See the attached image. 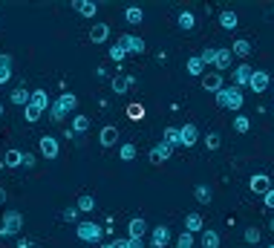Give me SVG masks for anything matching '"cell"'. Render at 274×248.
Listing matches in <instances>:
<instances>
[{"instance_id": "40", "label": "cell", "mask_w": 274, "mask_h": 248, "mask_svg": "<svg viewBox=\"0 0 274 248\" xmlns=\"http://www.w3.org/2000/svg\"><path fill=\"white\" fill-rule=\"evenodd\" d=\"M23 116H26V121H29V124H35V121H41V116H44V113H41L38 107L26 104V107H23Z\"/></svg>"}, {"instance_id": "20", "label": "cell", "mask_w": 274, "mask_h": 248, "mask_svg": "<svg viewBox=\"0 0 274 248\" xmlns=\"http://www.w3.org/2000/svg\"><path fill=\"white\" fill-rule=\"evenodd\" d=\"M251 52H254V44L251 41H245V38L234 41V47H231V55H237V58H248Z\"/></svg>"}, {"instance_id": "7", "label": "cell", "mask_w": 274, "mask_h": 248, "mask_svg": "<svg viewBox=\"0 0 274 248\" xmlns=\"http://www.w3.org/2000/svg\"><path fill=\"white\" fill-rule=\"evenodd\" d=\"M168 242H171V228L168 225H156L150 231V248H168Z\"/></svg>"}, {"instance_id": "43", "label": "cell", "mask_w": 274, "mask_h": 248, "mask_svg": "<svg viewBox=\"0 0 274 248\" xmlns=\"http://www.w3.org/2000/svg\"><path fill=\"white\" fill-rule=\"evenodd\" d=\"M176 248H194V234L182 231V234L176 236Z\"/></svg>"}, {"instance_id": "26", "label": "cell", "mask_w": 274, "mask_h": 248, "mask_svg": "<svg viewBox=\"0 0 274 248\" xmlns=\"http://www.w3.org/2000/svg\"><path fill=\"white\" fill-rule=\"evenodd\" d=\"M185 70H188V75H194V78H202V75H205V67H202V61H199V55H194V58H188V64H185Z\"/></svg>"}, {"instance_id": "14", "label": "cell", "mask_w": 274, "mask_h": 248, "mask_svg": "<svg viewBox=\"0 0 274 248\" xmlns=\"http://www.w3.org/2000/svg\"><path fill=\"white\" fill-rule=\"evenodd\" d=\"M219 26H222L225 32H234V29L240 26V18H237V12H234V9H222V12H219Z\"/></svg>"}, {"instance_id": "16", "label": "cell", "mask_w": 274, "mask_h": 248, "mask_svg": "<svg viewBox=\"0 0 274 248\" xmlns=\"http://www.w3.org/2000/svg\"><path fill=\"white\" fill-rule=\"evenodd\" d=\"M72 9H75L81 18H95V15H98V3H92V0H75Z\"/></svg>"}, {"instance_id": "49", "label": "cell", "mask_w": 274, "mask_h": 248, "mask_svg": "<svg viewBox=\"0 0 274 248\" xmlns=\"http://www.w3.org/2000/svg\"><path fill=\"white\" fill-rule=\"evenodd\" d=\"M115 248H127V236H118V239H113Z\"/></svg>"}, {"instance_id": "41", "label": "cell", "mask_w": 274, "mask_h": 248, "mask_svg": "<svg viewBox=\"0 0 274 248\" xmlns=\"http://www.w3.org/2000/svg\"><path fill=\"white\" fill-rule=\"evenodd\" d=\"M127 116H130V121H142V118H145V107L142 104H130L127 107Z\"/></svg>"}, {"instance_id": "10", "label": "cell", "mask_w": 274, "mask_h": 248, "mask_svg": "<svg viewBox=\"0 0 274 248\" xmlns=\"http://www.w3.org/2000/svg\"><path fill=\"white\" fill-rule=\"evenodd\" d=\"M171 156H173L171 144H165V142L153 144V147H150V165H162V162H168Z\"/></svg>"}, {"instance_id": "30", "label": "cell", "mask_w": 274, "mask_h": 248, "mask_svg": "<svg viewBox=\"0 0 274 248\" xmlns=\"http://www.w3.org/2000/svg\"><path fill=\"white\" fill-rule=\"evenodd\" d=\"M194 196H196V202H199V205H208V202L214 199V190L208 188V185H196V188H194Z\"/></svg>"}, {"instance_id": "47", "label": "cell", "mask_w": 274, "mask_h": 248, "mask_svg": "<svg viewBox=\"0 0 274 248\" xmlns=\"http://www.w3.org/2000/svg\"><path fill=\"white\" fill-rule=\"evenodd\" d=\"M263 205H265V208H271V211H274V188H271V190H268V193H265V196H263Z\"/></svg>"}, {"instance_id": "28", "label": "cell", "mask_w": 274, "mask_h": 248, "mask_svg": "<svg viewBox=\"0 0 274 248\" xmlns=\"http://www.w3.org/2000/svg\"><path fill=\"white\" fill-rule=\"evenodd\" d=\"M179 29H182V32H194V29H196L194 12H188V9H185V12H179Z\"/></svg>"}, {"instance_id": "57", "label": "cell", "mask_w": 274, "mask_h": 248, "mask_svg": "<svg viewBox=\"0 0 274 248\" xmlns=\"http://www.w3.org/2000/svg\"><path fill=\"white\" fill-rule=\"evenodd\" d=\"M271 113H274V104H271Z\"/></svg>"}, {"instance_id": "44", "label": "cell", "mask_w": 274, "mask_h": 248, "mask_svg": "<svg viewBox=\"0 0 274 248\" xmlns=\"http://www.w3.org/2000/svg\"><path fill=\"white\" fill-rule=\"evenodd\" d=\"M61 219L64 222H78V208H64L61 211Z\"/></svg>"}, {"instance_id": "25", "label": "cell", "mask_w": 274, "mask_h": 248, "mask_svg": "<svg viewBox=\"0 0 274 248\" xmlns=\"http://www.w3.org/2000/svg\"><path fill=\"white\" fill-rule=\"evenodd\" d=\"M12 81V55H0V84H9Z\"/></svg>"}, {"instance_id": "4", "label": "cell", "mask_w": 274, "mask_h": 248, "mask_svg": "<svg viewBox=\"0 0 274 248\" xmlns=\"http://www.w3.org/2000/svg\"><path fill=\"white\" fill-rule=\"evenodd\" d=\"M23 231V213L21 211H6L3 213V225H0V236H15Z\"/></svg>"}, {"instance_id": "48", "label": "cell", "mask_w": 274, "mask_h": 248, "mask_svg": "<svg viewBox=\"0 0 274 248\" xmlns=\"http://www.w3.org/2000/svg\"><path fill=\"white\" fill-rule=\"evenodd\" d=\"M127 248H145V239H133V236H127Z\"/></svg>"}, {"instance_id": "36", "label": "cell", "mask_w": 274, "mask_h": 248, "mask_svg": "<svg viewBox=\"0 0 274 248\" xmlns=\"http://www.w3.org/2000/svg\"><path fill=\"white\" fill-rule=\"evenodd\" d=\"M118 156H121V162H133V159H136V144L124 142L121 144V150H118Z\"/></svg>"}, {"instance_id": "51", "label": "cell", "mask_w": 274, "mask_h": 248, "mask_svg": "<svg viewBox=\"0 0 274 248\" xmlns=\"http://www.w3.org/2000/svg\"><path fill=\"white\" fill-rule=\"evenodd\" d=\"M98 248H115V245H113V242H101Z\"/></svg>"}, {"instance_id": "5", "label": "cell", "mask_w": 274, "mask_h": 248, "mask_svg": "<svg viewBox=\"0 0 274 248\" xmlns=\"http://www.w3.org/2000/svg\"><path fill=\"white\" fill-rule=\"evenodd\" d=\"M248 87H251V93H254V95L265 93V90L271 87V75H268L265 70H254V72H251V78H248Z\"/></svg>"}, {"instance_id": "29", "label": "cell", "mask_w": 274, "mask_h": 248, "mask_svg": "<svg viewBox=\"0 0 274 248\" xmlns=\"http://www.w3.org/2000/svg\"><path fill=\"white\" fill-rule=\"evenodd\" d=\"M75 208H78V213L95 211V196H92V193H81V196H78V205H75Z\"/></svg>"}, {"instance_id": "19", "label": "cell", "mask_w": 274, "mask_h": 248, "mask_svg": "<svg viewBox=\"0 0 274 248\" xmlns=\"http://www.w3.org/2000/svg\"><path fill=\"white\" fill-rule=\"evenodd\" d=\"M29 104H32V107H38L41 113H46V110L52 107V101H49L46 90H32V98H29Z\"/></svg>"}, {"instance_id": "9", "label": "cell", "mask_w": 274, "mask_h": 248, "mask_svg": "<svg viewBox=\"0 0 274 248\" xmlns=\"http://www.w3.org/2000/svg\"><path fill=\"white\" fill-rule=\"evenodd\" d=\"M118 44L124 47V52H133V55H142V52L148 49V47H145V41H142V38H139V35H130V32L118 38Z\"/></svg>"}, {"instance_id": "13", "label": "cell", "mask_w": 274, "mask_h": 248, "mask_svg": "<svg viewBox=\"0 0 274 248\" xmlns=\"http://www.w3.org/2000/svg\"><path fill=\"white\" fill-rule=\"evenodd\" d=\"M148 234V222L142 219V216H133L130 222H127V236H133V239H145Z\"/></svg>"}, {"instance_id": "39", "label": "cell", "mask_w": 274, "mask_h": 248, "mask_svg": "<svg viewBox=\"0 0 274 248\" xmlns=\"http://www.w3.org/2000/svg\"><path fill=\"white\" fill-rule=\"evenodd\" d=\"M260 236H263V234H260V228H254V225L242 231V239H245L248 245H257V242H260Z\"/></svg>"}, {"instance_id": "52", "label": "cell", "mask_w": 274, "mask_h": 248, "mask_svg": "<svg viewBox=\"0 0 274 248\" xmlns=\"http://www.w3.org/2000/svg\"><path fill=\"white\" fill-rule=\"evenodd\" d=\"M271 231H274V216H271Z\"/></svg>"}, {"instance_id": "56", "label": "cell", "mask_w": 274, "mask_h": 248, "mask_svg": "<svg viewBox=\"0 0 274 248\" xmlns=\"http://www.w3.org/2000/svg\"><path fill=\"white\" fill-rule=\"evenodd\" d=\"M271 18H274V9H271Z\"/></svg>"}, {"instance_id": "27", "label": "cell", "mask_w": 274, "mask_h": 248, "mask_svg": "<svg viewBox=\"0 0 274 248\" xmlns=\"http://www.w3.org/2000/svg\"><path fill=\"white\" fill-rule=\"evenodd\" d=\"M87 130H90V116H84V113L72 116V133L81 136V133H87Z\"/></svg>"}, {"instance_id": "6", "label": "cell", "mask_w": 274, "mask_h": 248, "mask_svg": "<svg viewBox=\"0 0 274 248\" xmlns=\"http://www.w3.org/2000/svg\"><path fill=\"white\" fill-rule=\"evenodd\" d=\"M38 150H41L44 159H58V153H61L55 136H41V139H38Z\"/></svg>"}, {"instance_id": "23", "label": "cell", "mask_w": 274, "mask_h": 248, "mask_svg": "<svg viewBox=\"0 0 274 248\" xmlns=\"http://www.w3.org/2000/svg\"><path fill=\"white\" fill-rule=\"evenodd\" d=\"M231 58H234V55H231V49L217 47V61H214V67H217L219 72H225V70L231 67Z\"/></svg>"}, {"instance_id": "32", "label": "cell", "mask_w": 274, "mask_h": 248, "mask_svg": "<svg viewBox=\"0 0 274 248\" xmlns=\"http://www.w3.org/2000/svg\"><path fill=\"white\" fill-rule=\"evenodd\" d=\"M124 18H127V24H142V21H145V12H142V9H139V6H127L124 9Z\"/></svg>"}, {"instance_id": "8", "label": "cell", "mask_w": 274, "mask_h": 248, "mask_svg": "<svg viewBox=\"0 0 274 248\" xmlns=\"http://www.w3.org/2000/svg\"><path fill=\"white\" fill-rule=\"evenodd\" d=\"M248 188H251V193H257V196H265L274 185H271V179L265 176V173H254V176L248 179Z\"/></svg>"}, {"instance_id": "38", "label": "cell", "mask_w": 274, "mask_h": 248, "mask_svg": "<svg viewBox=\"0 0 274 248\" xmlns=\"http://www.w3.org/2000/svg\"><path fill=\"white\" fill-rule=\"evenodd\" d=\"M202 144H205L208 150H219V144H222V139H219V133H205V139H202Z\"/></svg>"}, {"instance_id": "3", "label": "cell", "mask_w": 274, "mask_h": 248, "mask_svg": "<svg viewBox=\"0 0 274 248\" xmlns=\"http://www.w3.org/2000/svg\"><path fill=\"white\" fill-rule=\"evenodd\" d=\"M214 98H217V104L225 107V110H240L242 101H245V98H242V90H237V87H222Z\"/></svg>"}, {"instance_id": "15", "label": "cell", "mask_w": 274, "mask_h": 248, "mask_svg": "<svg viewBox=\"0 0 274 248\" xmlns=\"http://www.w3.org/2000/svg\"><path fill=\"white\" fill-rule=\"evenodd\" d=\"M251 64H240L237 70H234V87L242 90V87H248V78H251Z\"/></svg>"}, {"instance_id": "55", "label": "cell", "mask_w": 274, "mask_h": 248, "mask_svg": "<svg viewBox=\"0 0 274 248\" xmlns=\"http://www.w3.org/2000/svg\"><path fill=\"white\" fill-rule=\"evenodd\" d=\"M265 248H274V242H271V245H265Z\"/></svg>"}, {"instance_id": "53", "label": "cell", "mask_w": 274, "mask_h": 248, "mask_svg": "<svg viewBox=\"0 0 274 248\" xmlns=\"http://www.w3.org/2000/svg\"><path fill=\"white\" fill-rule=\"evenodd\" d=\"M0 116H3V104H0Z\"/></svg>"}, {"instance_id": "33", "label": "cell", "mask_w": 274, "mask_h": 248, "mask_svg": "<svg viewBox=\"0 0 274 248\" xmlns=\"http://www.w3.org/2000/svg\"><path fill=\"white\" fill-rule=\"evenodd\" d=\"M110 87H113L115 95H124L127 87H130V84H127V75H115V78H110Z\"/></svg>"}, {"instance_id": "45", "label": "cell", "mask_w": 274, "mask_h": 248, "mask_svg": "<svg viewBox=\"0 0 274 248\" xmlns=\"http://www.w3.org/2000/svg\"><path fill=\"white\" fill-rule=\"evenodd\" d=\"M21 167L32 170V167H35V153H21Z\"/></svg>"}, {"instance_id": "24", "label": "cell", "mask_w": 274, "mask_h": 248, "mask_svg": "<svg viewBox=\"0 0 274 248\" xmlns=\"http://www.w3.org/2000/svg\"><path fill=\"white\" fill-rule=\"evenodd\" d=\"M202 248H219L222 245V239H219V231H214V228H208V231H202Z\"/></svg>"}, {"instance_id": "54", "label": "cell", "mask_w": 274, "mask_h": 248, "mask_svg": "<svg viewBox=\"0 0 274 248\" xmlns=\"http://www.w3.org/2000/svg\"><path fill=\"white\" fill-rule=\"evenodd\" d=\"M271 93H274V81H271Z\"/></svg>"}, {"instance_id": "2", "label": "cell", "mask_w": 274, "mask_h": 248, "mask_svg": "<svg viewBox=\"0 0 274 248\" xmlns=\"http://www.w3.org/2000/svg\"><path fill=\"white\" fill-rule=\"evenodd\" d=\"M75 234H78L81 242H95V245H101L104 228H101L98 222H92V219H84V222L75 225Z\"/></svg>"}, {"instance_id": "42", "label": "cell", "mask_w": 274, "mask_h": 248, "mask_svg": "<svg viewBox=\"0 0 274 248\" xmlns=\"http://www.w3.org/2000/svg\"><path fill=\"white\" fill-rule=\"evenodd\" d=\"M124 47H121V44H113V47H110V61H115V64H121V61H124Z\"/></svg>"}, {"instance_id": "17", "label": "cell", "mask_w": 274, "mask_h": 248, "mask_svg": "<svg viewBox=\"0 0 274 248\" xmlns=\"http://www.w3.org/2000/svg\"><path fill=\"white\" fill-rule=\"evenodd\" d=\"M202 228H205V222H202V213H188L185 216V231L188 234H202Z\"/></svg>"}, {"instance_id": "34", "label": "cell", "mask_w": 274, "mask_h": 248, "mask_svg": "<svg viewBox=\"0 0 274 248\" xmlns=\"http://www.w3.org/2000/svg\"><path fill=\"white\" fill-rule=\"evenodd\" d=\"M234 130H237V133H248V130H251V116L240 113V116L234 118Z\"/></svg>"}, {"instance_id": "35", "label": "cell", "mask_w": 274, "mask_h": 248, "mask_svg": "<svg viewBox=\"0 0 274 248\" xmlns=\"http://www.w3.org/2000/svg\"><path fill=\"white\" fill-rule=\"evenodd\" d=\"M199 61H202V67H214V61H217V47H205L199 52Z\"/></svg>"}, {"instance_id": "21", "label": "cell", "mask_w": 274, "mask_h": 248, "mask_svg": "<svg viewBox=\"0 0 274 248\" xmlns=\"http://www.w3.org/2000/svg\"><path fill=\"white\" fill-rule=\"evenodd\" d=\"M29 98H32V93H29L26 87H15V90H12V95H9V101L15 107H26V104H29Z\"/></svg>"}, {"instance_id": "46", "label": "cell", "mask_w": 274, "mask_h": 248, "mask_svg": "<svg viewBox=\"0 0 274 248\" xmlns=\"http://www.w3.org/2000/svg\"><path fill=\"white\" fill-rule=\"evenodd\" d=\"M15 248H38V242L29 239V236H23V239H18V245H15Z\"/></svg>"}, {"instance_id": "22", "label": "cell", "mask_w": 274, "mask_h": 248, "mask_svg": "<svg viewBox=\"0 0 274 248\" xmlns=\"http://www.w3.org/2000/svg\"><path fill=\"white\" fill-rule=\"evenodd\" d=\"M107 38H110V24H95L90 29V41L92 44H104Z\"/></svg>"}, {"instance_id": "37", "label": "cell", "mask_w": 274, "mask_h": 248, "mask_svg": "<svg viewBox=\"0 0 274 248\" xmlns=\"http://www.w3.org/2000/svg\"><path fill=\"white\" fill-rule=\"evenodd\" d=\"M165 144H171V147H182V144H179V127H165Z\"/></svg>"}, {"instance_id": "1", "label": "cell", "mask_w": 274, "mask_h": 248, "mask_svg": "<svg viewBox=\"0 0 274 248\" xmlns=\"http://www.w3.org/2000/svg\"><path fill=\"white\" fill-rule=\"evenodd\" d=\"M75 107H78V95L75 93H61L55 101H52V107H49V121H58V124H61Z\"/></svg>"}, {"instance_id": "18", "label": "cell", "mask_w": 274, "mask_h": 248, "mask_svg": "<svg viewBox=\"0 0 274 248\" xmlns=\"http://www.w3.org/2000/svg\"><path fill=\"white\" fill-rule=\"evenodd\" d=\"M98 142H101V147H113V144L118 142V127H113V124L101 127V133H98Z\"/></svg>"}, {"instance_id": "50", "label": "cell", "mask_w": 274, "mask_h": 248, "mask_svg": "<svg viewBox=\"0 0 274 248\" xmlns=\"http://www.w3.org/2000/svg\"><path fill=\"white\" fill-rule=\"evenodd\" d=\"M3 202H6V190L0 188V205H3Z\"/></svg>"}, {"instance_id": "31", "label": "cell", "mask_w": 274, "mask_h": 248, "mask_svg": "<svg viewBox=\"0 0 274 248\" xmlns=\"http://www.w3.org/2000/svg\"><path fill=\"white\" fill-rule=\"evenodd\" d=\"M3 167H21V150H18V147H9V150H6Z\"/></svg>"}, {"instance_id": "12", "label": "cell", "mask_w": 274, "mask_h": 248, "mask_svg": "<svg viewBox=\"0 0 274 248\" xmlns=\"http://www.w3.org/2000/svg\"><path fill=\"white\" fill-rule=\"evenodd\" d=\"M222 87H225V84H222V72H205V75H202V90H205V93L217 95Z\"/></svg>"}, {"instance_id": "11", "label": "cell", "mask_w": 274, "mask_h": 248, "mask_svg": "<svg viewBox=\"0 0 274 248\" xmlns=\"http://www.w3.org/2000/svg\"><path fill=\"white\" fill-rule=\"evenodd\" d=\"M196 142H199V127H196V124L179 127V144H182V147H194Z\"/></svg>"}]
</instances>
